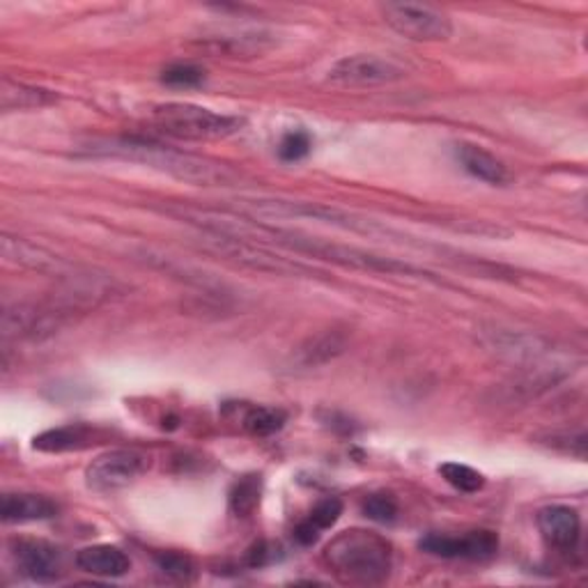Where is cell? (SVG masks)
I'll list each match as a JSON object with an SVG mask.
<instances>
[{
  "label": "cell",
  "mask_w": 588,
  "mask_h": 588,
  "mask_svg": "<svg viewBox=\"0 0 588 588\" xmlns=\"http://www.w3.org/2000/svg\"><path fill=\"white\" fill-rule=\"evenodd\" d=\"M538 444H544L548 449H554V451H563V453H571V455H577V457H584L586 455V434L584 432H550L540 437Z\"/></svg>",
  "instance_id": "25"
},
{
  "label": "cell",
  "mask_w": 588,
  "mask_h": 588,
  "mask_svg": "<svg viewBox=\"0 0 588 588\" xmlns=\"http://www.w3.org/2000/svg\"><path fill=\"white\" fill-rule=\"evenodd\" d=\"M152 124L166 136L182 140H217L242 132L244 120L215 113L196 103H161L152 109Z\"/></svg>",
  "instance_id": "3"
},
{
  "label": "cell",
  "mask_w": 588,
  "mask_h": 588,
  "mask_svg": "<svg viewBox=\"0 0 588 588\" xmlns=\"http://www.w3.org/2000/svg\"><path fill=\"white\" fill-rule=\"evenodd\" d=\"M72 318L74 313L56 297L41 304L16 302L3 310V339L28 343L47 341L60 333L68 322H72Z\"/></svg>",
  "instance_id": "4"
},
{
  "label": "cell",
  "mask_w": 588,
  "mask_h": 588,
  "mask_svg": "<svg viewBox=\"0 0 588 588\" xmlns=\"http://www.w3.org/2000/svg\"><path fill=\"white\" fill-rule=\"evenodd\" d=\"M329 568L347 584L375 586L391 575V544L375 531L350 529L335 536L324 548Z\"/></svg>",
  "instance_id": "2"
},
{
  "label": "cell",
  "mask_w": 588,
  "mask_h": 588,
  "mask_svg": "<svg viewBox=\"0 0 588 588\" xmlns=\"http://www.w3.org/2000/svg\"><path fill=\"white\" fill-rule=\"evenodd\" d=\"M387 24L414 41H449L453 37L451 19L430 5L389 3L382 8Z\"/></svg>",
  "instance_id": "8"
},
{
  "label": "cell",
  "mask_w": 588,
  "mask_h": 588,
  "mask_svg": "<svg viewBox=\"0 0 588 588\" xmlns=\"http://www.w3.org/2000/svg\"><path fill=\"white\" fill-rule=\"evenodd\" d=\"M482 345L490 352L503 356L517 366H531L556 359L554 343L538 333L513 331V329H490L482 331Z\"/></svg>",
  "instance_id": "9"
},
{
  "label": "cell",
  "mask_w": 588,
  "mask_h": 588,
  "mask_svg": "<svg viewBox=\"0 0 588 588\" xmlns=\"http://www.w3.org/2000/svg\"><path fill=\"white\" fill-rule=\"evenodd\" d=\"M0 250H3V258L8 262L30 269V271H39V274L68 279L76 271V267H72L68 260L53 256L51 250L35 246L26 240L12 237V235H3V240H0Z\"/></svg>",
  "instance_id": "12"
},
{
  "label": "cell",
  "mask_w": 588,
  "mask_h": 588,
  "mask_svg": "<svg viewBox=\"0 0 588 588\" xmlns=\"http://www.w3.org/2000/svg\"><path fill=\"white\" fill-rule=\"evenodd\" d=\"M12 559L19 573L37 584H51L65 575V556L49 540L16 538L12 540Z\"/></svg>",
  "instance_id": "10"
},
{
  "label": "cell",
  "mask_w": 588,
  "mask_h": 588,
  "mask_svg": "<svg viewBox=\"0 0 588 588\" xmlns=\"http://www.w3.org/2000/svg\"><path fill=\"white\" fill-rule=\"evenodd\" d=\"M310 152V136L306 132H290L279 145V155L283 161H302Z\"/></svg>",
  "instance_id": "28"
},
{
  "label": "cell",
  "mask_w": 588,
  "mask_h": 588,
  "mask_svg": "<svg viewBox=\"0 0 588 588\" xmlns=\"http://www.w3.org/2000/svg\"><path fill=\"white\" fill-rule=\"evenodd\" d=\"M418 548L441 559L488 561L499 552V536L494 531H469L465 536L430 534L418 540Z\"/></svg>",
  "instance_id": "11"
},
{
  "label": "cell",
  "mask_w": 588,
  "mask_h": 588,
  "mask_svg": "<svg viewBox=\"0 0 588 588\" xmlns=\"http://www.w3.org/2000/svg\"><path fill=\"white\" fill-rule=\"evenodd\" d=\"M287 416L274 407H250L244 416V430L254 437H271L283 430Z\"/></svg>",
  "instance_id": "21"
},
{
  "label": "cell",
  "mask_w": 588,
  "mask_h": 588,
  "mask_svg": "<svg viewBox=\"0 0 588 588\" xmlns=\"http://www.w3.org/2000/svg\"><path fill=\"white\" fill-rule=\"evenodd\" d=\"M58 515V506L41 494L28 492H5L0 499V517L5 524H24V522H45Z\"/></svg>",
  "instance_id": "15"
},
{
  "label": "cell",
  "mask_w": 588,
  "mask_h": 588,
  "mask_svg": "<svg viewBox=\"0 0 588 588\" xmlns=\"http://www.w3.org/2000/svg\"><path fill=\"white\" fill-rule=\"evenodd\" d=\"M90 432L83 426H62L41 432L33 439V449L41 453H65L76 451L88 444Z\"/></svg>",
  "instance_id": "19"
},
{
  "label": "cell",
  "mask_w": 588,
  "mask_h": 588,
  "mask_svg": "<svg viewBox=\"0 0 588 588\" xmlns=\"http://www.w3.org/2000/svg\"><path fill=\"white\" fill-rule=\"evenodd\" d=\"M407 74L409 70L395 58L377 53H356L335 62L329 70V81L343 88H375L403 81Z\"/></svg>",
  "instance_id": "6"
},
{
  "label": "cell",
  "mask_w": 588,
  "mask_h": 588,
  "mask_svg": "<svg viewBox=\"0 0 588 588\" xmlns=\"http://www.w3.org/2000/svg\"><path fill=\"white\" fill-rule=\"evenodd\" d=\"M364 515L372 522L391 524L397 517V501L391 494H372L364 503Z\"/></svg>",
  "instance_id": "26"
},
{
  "label": "cell",
  "mask_w": 588,
  "mask_h": 588,
  "mask_svg": "<svg viewBox=\"0 0 588 588\" xmlns=\"http://www.w3.org/2000/svg\"><path fill=\"white\" fill-rule=\"evenodd\" d=\"M274 559H277L274 548H269L267 542L256 544V548L248 552V565H250V568H262V565H267L269 561H274Z\"/></svg>",
  "instance_id": "29"
},
{
  "label": "cell",
  "mask_w": 588,
  "mask_h": 588,
  "mask_svg": "<svg viewBox=\"0 0 588 588\" xmlns=\"http://www.w3.org/2000/svg\"><path fill=\"white\" fill-rule=\"evenodd\" d=\"M161 81L173 88H196L205 81V74L196 65H171L163 70Z\"/></svg>",
  "instance_id": "27"
},
{
  "label": "cell",
  "mask_w": 588,
  "mask_h": 588,
  "mask_svg": "<svg viewBox=\"0 0 588 588\" xmlns=\"http://www.w3.org/2000/svg\"><path fill=\"white\" fill-rule=\"evenodd\" d=\"M90 155L97 157H113L124 161H138L150 168H157L161 173L173 175L177 180L200 184V186H215L228 184L235 180V173L225 168L223 163H215L203 157H194L186 152L171 150L157 143H147L138 138H122V140H107L90 145Z\"/></svg>",
  "instance_id": "1"
},
{
  "label": "cell",
  "mask_w": 588,
  "mask_h": 588,
  "mask_svg": "<svg viewBox=\"0 0 588 588\" xmlns=\"http://www.w3.org/2000/svg\"><path fill=\"white\" fill-rule=\"evenodd\" d=\"M152 457L138 449H113L97 455L86 469V486L95 492H118L150 469Z\"/></svg>",
  "instance_id": "5"
},
{
  "label": "cell",
  "mask_w": 588,
  "mask_h": 588,
  "mask_svg": "<svg viewBox=\"0 0 588 588\" xmlns=\"http://www.w3.org/2000/svg\"><path fill=\"white\" fill-rule=\"evenodd\" d=\"M341 515H343V501L339 497H327L310 511L308 522L313 524L315 529L327 531V529L333 527L335 522L341 519Z\"/></svg>",
  "instance_id": "24"
},
{
  "label": "cell",
  "mask_w": 588,
  "mask_h": 588,
  "mask_svg": "<svg viewBox=\"0 0 588 588\" xmlns=\"http://www.w3.org/2000/svg\"><path fill=\"white\" fill-rule=\"evenodd\" d=\"M439 476L444 478L451 488L465 494H474L486 486V476L469 465H460V462H444V465L439 467Z\"/></svg>",
  "instance_id": "22"
},
{
  "label": "cell",
  "mask_w": 588,
  "mask_h": 588,
  "mask_svg": "<svg viewBox=\"0 0 588 588\" xmlns=\"http://www.w3.org/2000/svg\"><path fill=\"white\" fill-rule=\"evenodd\" d=\"M76 565L95 577H124L132 571V561L115 544H90L76 554Z\"/></svg>",
  "instance_id": "16"
},
{
  "label": "cell",
  "mask_w": 588,
  "mask_h": 588,
  "mask_svg": "<svg viewBox=\"0 0 588 588\" xmlns=\"http://www.w3.org/2000/svg\"><path fill=\"white\" fill-rule=\"evenodd\" d=\"M157 565H159V571L163 575H168L175 581H184V584H192L196 579V575H198L196 563L188 556H184V554H177V552L157 554Z\"/></svg>",
  "instance_id": "23"
},
{
  "label": "cell",
  "mask_w": 588,
  "mask_h": 588,
  "mask_svg": "<svg viewBox=\"0 0 588 588\" xmlns=\"http://www.w3.org/2000/svg\"><path fill=\"white\" fill-rule=\"evenodd\" d=\"M320 534H322V531H320V529H315L313 524L306 519V522L299 524L297 529H294V540H297V542L302 544V548H310V544H315V542L320 540Z\"/></svg>",
  "instance_id": "30"
},
{
  "label": "cell",
  "mask_w": 588,
  "mask_h": 588,
  "mask_svg": "<svg viewBox=\"0 0 588 588\" xmlns=\"http://www.w3.org/2000/svg\"><path fill=\"white\" fill-rule=\"evenodd\" d=\"M347 350V335L343 331H322L318 335H310L297 350L292 352V370H313L327 366L329 362L339 359Z\"/></svg>",
  "instance_id": "14"
},
{
  "label": "cell",
  "mask_w": 588,
  "mask_h": 588,
  "mask_svg": "<svg viewBox=\"0 0 588 588\" xmlns=\"http://www.w3.org/2000/svg\"><path fill=\"white\" fill-rule=\"evenodd\" d=\"M205 246L217 250V254L230 258L237 265H244L248 269L265 271V274H277V277H310L313 271L304 267L302 262H292L281 256H274L267 246L246 242L240 237H228V235H209L203 233Z\"/></svg>",
  "instance_id": "7"
},
{
  "label": "cell",
  "mask_w": 588,
  "mask_h": 588,
  "mask_svg": "<svg viewBox=\"0 0 588 588\" xmlns=\"http://www.w3.org/2000/svg\"><path fill=\"white\" fill-rule=\"evenodd\" d=\"M262 497V478L258 474H250L240 478L233 490H230V511L237 517L254 515Z\"/></svg>",
  "instance_id": "20"
},
{
  "label": "cell",
  "mask_w": 588,
  "mask_h": 588,
  "mask_svg": "<svg viewBox=\"0 0 588 588\" xmlns=\"http://www.w3.org/2000/svg\"><path fill=\"white\" fill-rule=\"evenodd\" d=\"M536 522L544 542L552 544L554 550L571 552L577 548L581 536V517L575 509L554 503V506L540 509Z\"/></svg>",
  "instance_id": "13"
},
{
  "label": "cell",
  "mask_w": 588,
  "mask_h": 588,
  "mask_svg": "<svg viewBox=\"0 0 588 588\" xmlns=\"http://www.w3.org/2000/svg\"><path fill=\"white\" fill-rule=\"evenodd\" d=\"M457 159L462 166H465V171L474 175L476 180H482L494 186L506 184L511 180L509 168L503 166V161H499L492 152L482 150V147L478 145H471V143L457 145Z\"/></svg>",
  "instance_id": "17"
},
{
  "label": "cell",
  "mask_w": 588,
  "mask_h": 588,
  "mask_svg": "<svg viewBox=\"0 0 588 588\" xmlns=\"http://www.w3.org/2000/svg\"><path fill=\"white\" fill-rule=\"evenodd\" d=\"M53 101H58V97L47 88L28 86V83H16L10 78H3V83H0V109L5 113L45 109Z\"/></svg>",
  "instance_id": "18"
}]
</instances>
